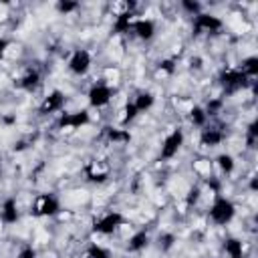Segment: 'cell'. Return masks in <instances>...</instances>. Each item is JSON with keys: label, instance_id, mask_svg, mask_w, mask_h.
<instances>
[{"label": "cell", "instance_id": "1", "mask_svg": "<svg viewBox=\"0 0 258 258\" xmlns=\"http://www.w3.org/2000/svg\"><path fill=\"white\" fill-rule=\"evenodd\" d=\"M208 216L216 226H226L236 218V204L230 198L218 194V196H214V200L210 204Z\"/></svg>", "mask_w": 258, "mask_h": 258}, {"label": "cell", "instance_id": "2", "mask_svg": "<svg viewBox=\"0 0 258 258\" xmlns=\"http://www.w3.org/2000/svg\"><path fill=\"white\" fill-rule=\"evenodd\" d=\"M183 141H185V133H183V129H173V131H169L165 137H163V141H161V147H159V159H163V161H167V159H173L177 153H179V149L183 147Z\"/></svg>", "mask_w": 258, "mask_h": 258}, {"label": "cell", "instance_id": "3", "mask_svg": "<svg viewBox=\"0 0 258 258\" xmlns=\"http://www.w3.org/2000/svg\"><path fill=\"white\" fill-rule=\"evenodd\" d=\"M32 214L38 218H54L60 214V202L52 194H38L32 204Z\"/></svg>", "mask_w": 258, "mask_h": 258}, {"label": "cell", "instance_id": "4", "mask_svg": "<svg viewBox=\"0 0 258 258\" xmlns=\"http://www.w3.org/2000/svg\"><path fill=\"white\" fill-rule=\"evenodd\" d=\"M121 226H125V216L121 212H107L93 224V232L99 236H113Z\"/></svg>", "mask_w": 258, "mask_h": 258}, {"label": "cell", "instance_id": "5", "mask_svg": "<svg viewBox=\"0 0 258 258\" xmlns=\"http://www.w3.org/2000/svg\"><path fill=\"white\" fill-rule=\"evenodd\" d=\"M111 99H113V87L109 85V83H95V85H91V89L87 91V103H89V107H93V109H103V107H107L109 103H111Z\"/></svg>", "mask_w": 258, "mask_h": 258}, {"label": "cell", "instance_id": "6", "mask_svg": "<svg viewBox=\"0 0 258 258\" xmlns=\"http://www.w3.org/2000/svg\"><path fill=\"white\" fill-rule=\"evenodd\" d=\"M93 67V54L87 48H77L73 50V54L67 60V69L75 75V77H85Z\"/></svg>", "mask_w": 258, "mask_h": 258}, {"label": "cell", "instance_id": "7", "mask_svg": "<svg viewBox=\"0 0 258 258\" xmlns=\"http://www.w3.org/2000/svg\"><path fill=\"white\" fill-rule=\"evenodd\" d=\"M224 28V20L212 12H200L194 16V30L196 34H202V32H208V34H216Z\"/></svg>", "mask_w": 258, "mask_h": 258}, {"label": "cell", "instance_id": "8", "mask_svg": "<svg viewBox=\"0 0 258 258\" xmlns=\"http://www.w3.org/2000/svg\"><path fill=\"white\" fill-rule=\"evenodd\" d=\"M91 123V115L89 111H71V113H62L58 119V129L60 131H79L81 127Z\"/></svg>", "mask_w": 258, "mask_h": 258}, {"label": "cell", "instance_id": "9", "mask_svg": "<svg viewBox=\"0 0 258 258\" xmlns=\"http://www.w3.org/2000/svg\"><path fill=\"white\" fill-rule=\"evenodd\" d=\"M218 81H220V85L224 87V91L234 93V91L244 89V87L248 85L250 79H246V77L242 75V71H240L238 67H234V69H226V71H222Z\"/></svg>", "mask_w": 258, "mask_h": 258}, {"label": "cell", "instance_id": "10", "mask_svg": "<svg viewBox=\"0 0 258 258\" xmlns=\"http://www.w3.org/2000/svg\"><path fill=\"white\" fill-rule=\"evenodd\" d=\"M64 107V93L54 89L50 93H46L38 105V113L40 115H54V113H60Z\"/></svg>", "mask_w": 258, "mask_h": 258}, {"label": "cell", "instance_id": "11", "mask_svg": "<svg viewBox=\"0 0 258 258\" xmlns=\"http://www.w3.org/2000/svg\"><path fill=\"white\" fill-rule=\"evenodd\" d=\"M131 32L135 34V38H139L143 42H149V40H153V36L157 32V26L151 18H135V22L131 26Z\"/></svg>", "mask_w": 258, "mask_h": 258}, {"label": "cell", "instance_id": "12", "mask_svg": "<svg viewBox=\"0 0 258 258\" xmlns=\"http://www.w3.org/2000/svg\"><path fill=\"white\" fill-rule=\"evenodd\" d=\"M0 220L2 224L10 226V224H16L20 220V210H18V202L16 198H6L0 206Z\"/></svg>", "mask_w": 258, "mask_h": 258}, {"label": "cell", "instance_id": "13", "mask_svg": "<svg viewBox=\"0 0 258 258\" xmlns=\"http://www.w3.org/2000/svg\"><path fill=\"white\" fill-rule=\"evenodd\" d=\"M226 139V133L220 129V127H204V129H200V143L204 145V147H216V145H220L222 141Z\"/></svg>", "mask_w": 258, "mask_h": 258}, {"label": "cell", "instance_id": "14", "mask_svg": "<svg viewBox=\"0 0 258 258\" xmlns=\"http://www.w3.org/2000/svg\"><path fill=\"white\" fill-rule=\"evenodd\" d=\"M135 18H137V14H135L133 10H125V12L115 14L113 32H115V34H127V32H131V26H133Z\"/></svg>", "mask_w": 258, "mask_h": 258}, {"label": "cell", "instance_id": "15", "mask_svg": "<svg viewBox=\"0 0 258 258\" xmlns=\"http://www.w3.org/2000/svg\"><path fill=\"white\" fill-rule=\"evenodd\" d=\"M149 242H151L149 232H147V230H137V232H133V234L129 236V240H127V252L139 254V252H143V250L149 246Z\"/></svg>", "mask_w": 258, "mask_h": 258}, {"label": "cell", "instance_id": "16", "mask_svg": "<svg viewBox=\"0 0 258 258\" xmlns=\"http://www.w3.org/2000/svg\"><path fill=\"white\" fill-rule=\"evenodd\" d=\"M16 87H18V89H22V91H26V93L36 91V89L40 87V73H38V71H34V69H28L22 77H18V79H16Z\"/></svg>", "mask_w": 258, "mask_h": 258}, {"label": "cell", "instance_id": "17", "mask_svg": "<svg viewBox=\"0 0 258 258\" xmlns=\"http://www.w3.org/2000/svg\"><path fill=\"white\" fill-rule=\"evenodd\" d=\"M85 173H87V179H89V181H93V183H103V181H107V177H109V167H107L103 161H91V163L87 165Z\"/></svg>", "mask_w": 258, "mask_h": 258}, {"label": "cell", "instance_id": "18", "mask_svg": "<svg viewBox=\"0 0 258 258\" xmlns=\"http://www.w3.org/2000/svg\"><path fill=\"white\" fill-rule=\"evenodd\" d=\"M222 248H224V254L228 258H244V242L240 238H234V236L226 238Z\"/></svg>", "mask_w": 258, "mask_h": 258}, {"label": "cell", "instance_id": "19", "mask_svg": "<svg viewBox=\"0 0 258 258\" xmlns=\"http://www.w3.org/2000/svg\"><path fill=\"white\" fill-rule=\"evenodd\" d=\"M133 105H135V109L139 111V115H141V113H147V111L155 105V95L149 93V91H141V93L135 95Z\"/></svg>", "mask_w": 258, "mask_h": 258}, {"label": "cell", "instance_id": "20", "mask_svg": "<svg viewBox=\"0 0 258 258\" xmlns=\"http://www.w3.org/2000/svg\"><path fill=\"white\" fill-rule=\"evenodd\" d=\"M187 115H189V121H191V125H194V127L204 129V127L208 125L210 115L206 113V109H204V107H200V105H191V107H189V111H187Z\"/></svg>", "mask_w": 258, "mask_h": 258}, {"label": "cell", "instance_id": "21", "mask_svg": "<svg viewBox=\"0 0 258 258\" xmlns=\"http://www.w3.org/2000/svg\"><path fill=\"white\" fill-rule=\"evenodd\" d=\"M216 165H218V169H220L224 175H232L234 169H236V159H234L232 153H220V155L216 157Z\"/></svg>", "mask_w": 258, "mask_h": 258}, {"label": "cell", "instance_id": "22", "mask_svg": "<svg viewBox=\"0 0 258 258\" xmlns=\"http://www.w3.org/2000/svg\"><path fill=\"white\" fill-rule=\"evenodd\" d=\"M105 135L113 143H127L131 139V133L125 127H105Z\"/></svg>", "mask_w": 258, "mask_h": 258}, {"label": "cell", "instance_id": "23", "mask_svg": "<svg viewBox=\"0 0 258 258\" xmlns=\"http://www.w3.org/2000/svg\"><path fill=\"white\" fill-rule=\"evenodd\" d=\"M240 71H242V75L246 77V79H254L256 75H258V56H246V58H242V62H240V67H238Z\"/></svg>", "mask_w": 258, "mask_h": 258}, {"label": "cell", "instance_id": "24", "mask_svg": "<svg viewBox=\"0 0 258 258\" xmlns=\"http://www.w3.org/2000/svg\"><path fill=\"white\" fill-rule=\"evenodd\" d=\"M137 115H139V111L135 109L133 101H131V103H125V105L121 107V111H119V125H121V127H127L131 121L137 119Z\"/></svg>", "mask_w": 258, "mask_h": 258}, {"label": "cell", "instance_id": "25", "mask_svg": "<svg viewBox=\"0 0 258 258\" xmlns=\"http://www.w3.org/2000/svg\"><path fill=\"white\" fill-rule=\"evenodd\" d=\"M79 2H75V0H58L56 4H54V10L58 12V14H64V16H69V14H73V12H77L79 10Z\"/></svg>", "mask_w": 258, "mask_h": 258}, {"label": "cell", "instance_id": "26", "mask_svg": "<svg viewBox=\"0 0 258 258\" xmlns=\"http://www.w3.org/2000/svg\"><path fill=\"white\" fill-rule=\"evenodd\" d=\"M157 71H159L161 75H165V77H171V75L175 73V60H173V58H163V60H159Z\"/></svg>", "mask_w": 258, "mask_h": 258}, {"label": "cell", "instance_id": "27", "mask_svg": "<svg viewBox=\"0 0 258 258\" xmlns=\"http://www.w3.org/2000/svg\"><path fill=\"white\" fill-rule=\"evenodd\" d=\"M181 10H185L189 16H196V14H200L202 12V4L200 2H196V0H181Z\"/></svg>", "mask_w": 258, "mask_h": 258}, {"label": "cell", "instance_id": "28", "mask_svg": "<svg viewBox=\"0 0 258 258\" xmlns=\"http://www.w3.org/2000/svg\"><path fill=\"white\" fill-rule=\"evenodd\" d=\"M87 258H111V254L105 248H101L97 244H91L89 250H87Z\"/></svg>", "mask_w": 258, "mask_h": 258}, {"label": "cell", "instance_id": "29", "mask_svg": "<svg viewBox=\"0 0 258 258\" xmlns=\"http://www.w3.org/2000/svg\"><path fill=\"white\" fill-rule=\"evenodd\" d=\"M258 123L256 121H252L250 125H248V129H246V139H248V145H254L256 143V139H258Z\"/></svg>", "mask_w": 258, "mask_h": 258}, {"label": "cell", "instance_id": "30", "mask_svg": "<svg viewBox=\"0 0 258 258\" xmlns=\"http://www.w3.org/2000/svg\"><path fill=\"white\" fill-rule=\"evenodd\" d=\"M10 46H12V42H10L8 38H0V62H2V60L8 56Z\"/></svg>", "mask_w": 258, "mask_h": 258}, {"label": "cell", "instance_id": "31", "mask_svg": "<svg viewBox=\"0 0 258 258\" xmlns=\"http://www.w3.org/2000/svg\"><path fill=\"white\" fill-rule=\"evenodd\" d=\"M18 258H36V250L32 246H24L20 252H18Z\"/></svg>", "mask_w": 258, "mask_h": 258}, {"label": "cell", "instance_id": "32", "mask_svg": "<svg viewBox=\"0 0 258 258\" xmlns=\"http://www.w3.org/2000/svg\"><path fill=\"white\" fill-rule=\"evenodd\" d=\"M173 236L171 234H167V236H163V248H171V244H173Z\"/></svg>", "mask_w": 258, "mask_h": 258}]
</instances>
